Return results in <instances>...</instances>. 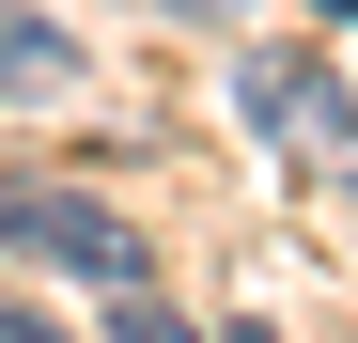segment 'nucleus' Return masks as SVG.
<instances>
[{
    "label": "nucleus",
    "mask_w": 358,
    "mask_h": 343,
    "mask_svg": "<svg viewBox=\"0 0 358 343\" xmlns=\"http://www.w3.org/2000/svg\"><path fill=\"white\" fill-rule=\"evenodd\" d=\"M0 250H31V265H78V281H141V234H125L94 188H0Z\"/></svg>",
    "instance_id": "f257e3e1"
},
{
    "label": "nucleus",
    "mask_w": 358,
    "mask_h": 343,
    "mask_svg": "<svg viewBox=\"0 0 358 343\" xmlns=\"http://www.w3.org/2000/svg\"><path fill=\"white\" fill-rule=\"evenodd\" d=\"M234 109H250V125H265L280 156H327V141H343V78H327V63H296V47H250Z\"/></svg>",
    "instance_id": "f03ea898"
},
{
    "label": "nucleus",
    "mask_w": 358,
    "mask_h": 343,
    "mask_svg": "<svg viewBox=\"0 0 358 343\" xmlns=\"http://www.w3.org/2000/svg\"><path fill=\"white\" fill-rule=\"evenodd\" d=\"M0 94H78V31H47L0 0Z\"/></svg>",
    "instance_id": "7ed1b4c3"
},
{
    "label": "nucleus",
    "mask_w": 358,
    "mask_h": 343,
    "mask_svg": "<svg viewBox=\"0 0 358 343\" xmlns=\"http://www.w3.org/2000/svg\"><path fill=\"white\" fill-rule=\"evenodd\" d=\"M109 343H203V328H187V312H171V297H156V281H109Z\"/></svg>",
    "instance_id": "20e7f679"
},
{
    "label": "nucleus",
    "mask_w": 358,
    "mask_h": 343,
    "mask_svg": "<svg viewBox=\"0 0 358 343\" xmlns=\"http://www.w3.org/2000/svg\"><path fill=\"white\" fill-rule=\"evenodd\" d=\"M171 16H187V31H250V0H171Z\"/></svg>",
    "instance_id": "39448f33"
},
{
    "label": "nucleus",
    "mask_w": 358,
    "mask_h": 343,
    "mask_svg": "<svg viewBox=\"0 0 358 343\" xmlns=\"http://www.w3.org/2000/svg\"><path fill=\"white\" fill-rule=\"evenodd\" d=\"M0 343H63V328H47V312H0Z\"/></svg>",
    "instance_id": "423d86ee"
},
{
    "label": "nucleus",
    "mask_w": 358,
    "mask_h": 343,
    "mask_svg": "<svg viewBox=\"0 0 358 343\" xmlns=\"http://www.w3.org/2000/svg\"><path fill=\"white\" fill-rule=\"evenodd\" d=\"M312 16H343V31H358V0H312Z\"/></svg>",
    "instance_id": "0eeeda50"
},
{
    "label": "nucleus",
    "mask_w": 358,
    "mask_h": 343,
    "mask_svg": "<svg viewBox=\"0 0 358 343\" xmlns=\"http://www.w3.org/2000/svg\"><path fill=\"white\" fill-rule=\"evenodd\" d=\"M250 343H265V328H250Z\"/></svg>",
    "instance_id": "6e6552de"
}]
</instances>
